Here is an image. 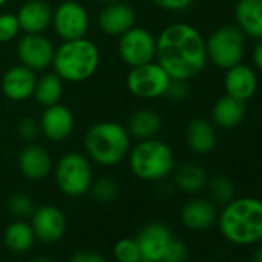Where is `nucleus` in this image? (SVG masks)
<instances>
[{
  "mask_svg": "<svg viewBox=\"0 0 262 262\" xmlns=\"http://www.w3.org/2000/svg\"><path fill=\"white\" fill-rule=\"evenodd\" d=\"M156 62L171 79L198 77L208 63L204 36L185 22L167 25L156 37Z\"/></svg>",
  "mask_w": 262,
  "mask_h": 262,
  "instance_id": "1",
  "label": "nucleus"
},
{
  "mask_svg": "<svg viewBox=\"0 0 262 262\" xmlns=\"http://www.w3.org/2000/svg\"><path fill=\"white\" fill-rule=\"evenodd\" d=\"M222 236L236 245H250L262 241V199L253 196L234 198L222 205L217 214Z\"/></svg>",
  "mask_w": 262,
  "mask_h": 262,
  "instance_id": "2",
  "label": "nucleus"
},
{
  "mask_svg": "<svg viewBox=\"0 0 262 262\" xmlns=\"http://www.w3.org/2000/svg\"><path fill=\"white\" fill-rule=\"evenodd\" d=\"M83 148L90 161L102 167H113L128 158L131 138L126 126L117 122H97L86 129Z\"/></svg>",
  "mask_w": 262,
  "mask_h": 262,
  "instance_id": "3",
  "label": "nucleus"
},
{
  "mask_svg": "<svg viewBox=\"0 0 262 262\" xmlns=\"http://www.w3.org/2000/svg\"><path fill=\"white\" fill-rule=\"evenodd\" d=\"M100 53L94 42L86 37L63 40L54 51L53 68L54 73L63 80L80 83L88 80L99 68Z\"/></svg>",
  "mask_w": 262,
  "mask_h": 262,
  "instance_id": "4",
  "label": "nucleus"
},
{
  "mask_svg": "<svg viewBox=\"0 0 262 262\" xmlns=\"http://www.w3.org/2000/svg\"><path fill=\"white\" fill-rule=\"evenodd\" d=\"M128 164L133 174L142 181L159 182L167 179L176 168L173 148L156 138L139 141L128 153Z\"/></svg>",
  "mask_w": 262,
  "mask_h": 262,
  "instance_id": "5",
  "label": "nucleus"
},
{
  "mask_svg": "<svg viewBox=\"0 0 262 262\" xmlns=\"http://www.w3.org/2000/svg\"><path fill=\"white\" fill-rule=\"evenodd\" d=\"M245 42L247 37L234 24L221 25L205 39L207 59L225 71L244 60Z\"/></svg>",
  "mask_w": 262,
  "mask_h": 262,
  "instance_id": "6",
  "label": "nucleus"
},
{
  "mask_svg": "<svg viewBox=\"0 0 262 262\" xmlns=\"http://www.w3.org/2000/svg\"><path fill=\"white\" fill-rule=\"evenodd\" d=\"M54 179L57 188L70 196L79 198L90 191L93 184V168L90 159L80 153L63 155L54 168Z\"/></svg>",
  "mask_w": 262,
  "mask_h": 262,
  "instance_id": "7",
  "label": "nucleus"
},
{
  "mask_svg": "<svg viewBox=\"0 0 262 262\" xmlns=\"http://www.w3.org/2000/svg\"><path fill=\"white\" fill-rule=\"evenodd\" d=\"M170 82L171 77L156 60L131 68L126 76V86L129 93L139 99L148 100L165 96Z\"/></svg>",
  "mask_w": 262,
  "mask_h": 262,
  "instance_id": "8",
  "label": "nucleus"
},
{
  "mask_svg": "<svg viewBox=\"0 0 262 262\" xmlns=\"http://www.w3.org/2000/svg\"><path fill=\"white\" fill-rule=\"evenodd\" d=\"M117 51L129 68L156 60V37L142 27H133L119 37Z\"/></svg>",
  "mask_w": 262,
  "mask_h": 262,
  "instance_id": "9",
  "label": "nucleus"
},
{
  "mask_svg": "<svg viewBox=\"0 0 262 262\" xmlns=\"http://www.w3.org/2000/svg\"><path fill=\"white\" fill-rule=\"evenodd\" d=\"M53 27L62 40H74L86 36L90 16L80 2H62L53 13Z\"/></svg>",
  "mask_w": 262,
  "mask_h": 262,
  "instance_id": "10",
  "label": "nucleus"
},
{
  "mask_svg": "<svg viewBox=\"0 0 262 262\" xmlns=\"http://www.w3.org/2000/svg\"><path fill=\"white\" fill-rule=\"evenodd\" d=\"M31 227L34 230L36 239L43 244H56L65 236L67 231V216L54 205H40L34 208L31 214Z\"/></svg>",
  "mask_w": 262,
  "mask_h": 262,
  "instance_id": "11",
  "label": "nucleus"
},
{
  "mask_svg": "<svg viewBox=\"0 0 262 262\" xmlns=\"http://www.w3.org/2000/svg\"><path fill=\"white\" fill-rule=\"evenodd\" d=\"M56 48L43 34H25L17 43V57L22 65L33 71L51 67Z\"/></svg>",
  "mask_w": 262,
  "mask_h": 262,
  "instance_id": "12",
  "label": "nucleus"
},
{
  "mask_svg": "<svg viewBox=\"0 0 262 262\" xmlns=\"http://www.w3.org/2000/svg\"><path fill=\"white\" fill-rule=\"evenodd\" d=\"M173 237H174L173 231L167 224L150 222L139 230V233L135 239L138 242L141 256L144 259H148L153 262H161V259L164 257L165 250L170 245Z\"/></svg>",
  "mask_w": 262,
  "mask_h": 262,
  "instance_id": "13",
  "label": "nucleus"
},
{
  "mask_svg": "<svg viewBox=\"0 0 262 262\" xmlns=\"http://www.w3.org/2000/svg\"><path fill=\"white\" fill-rule=\"evenodd\" d=\"M40 123V133L51 142L67 141L74 129V116L71 110L60 102L56 105L45 106Z\"/></svg>",
  "mask_w": 262,
  "mask_h": 262,
  "instance_id": "14",
  "label": "nucleus"
},
{
  "mask_svg": "<svg viewBox=\"0 0 262 262\" xmlns=\"http://www.w3.org/2000/svg\"><path fill=\"white\" fill-rule=\"evenodd\" d=\"M257 86H259V79L253 67L241 62L225 70V74H224L225 94L236 97L239 100L248 102L257 93Z\"/></svg>",
  "mask_w": 262,
  "mask_h": 262,
  "instance_id": "15",
  "label": "nucleus"
},
{
  "mask_svg": "<svg viewBox=\"0 0 262 262\" xmlns=\"http://www.w3.org/2000/svg\"><path fill=\"white\" fill-rule=\"evenodd\" d=\"M37 83L36 71L25 65L11 67L2 77V91L13 102H24L34 94Z\"/></svg>",
  "mask_w": 262,
  "mask_h": 262,
  "instance_id": "16",
  "label": "nucleus"
},
{
  "mask_svg": "<svg viewBox=\"0 0 262 262\" xmlns=\"http://www.w3.org/2000/svg\"><path fill=\"white\" fill-rule=\"evenodd\" d=\"M217 207L211 199L193 198L187 201L181 210L182 224L193 231H204L217 222Z\"/></svg>",
  "mask_w": 262,
  "mask_h": 262,
  "instance_id": "17",
  "label": "nucleus"
},
{
  "mask_svg": "<svg viewBox=\"0 0 262 262\" xmlns=\"http://www.w3.org/2000/svg\"><path fill=\"white\" fill-rule=\"evenodd\" d=\"M185 144L198 156L213 153L217 145V133L213 122L204 117L191 119L185 128Z\"/></svg>",
  "mask_w": 262,
  "mask_h": 262,
  "instance_id": "18",
  "label": "nucleus"
},
{
  "mask_svg": "<svg viewBox=\"0 0 262 262\" xmlns=\"http://www.w3.org/2000/svg\"><path fill=\"white\" fill-rule=\"evenodd\" d=\"M54 10L47 0H28L17 11L20 31L25 34H42L53 22Z\"/></svg>",
  "mask_w": 262,
  "mask_h": 262,
  "instance_id": "19",
  "label": "nucleus"
},
{
  "mask_svg": "<svg viewBox=\"0 0 262 262\" xmlns=\"http://www.w3.org/2000/svg\"><path fill=\"white\" fill-rule=\"evenodd\" d=\"M97 22L105 34L120 37L123 33L135 27L136 14L133 8L128 7L126 4L116 2V4H108L100 10Z\"/></svg>",
  "mask_w": 262,
  "mask_h": 262,
  "instance_id": "20",
  "label": "nucleus"
},
{
  "mask_svg": "<svg viewBox=\"0 0 262 262\" xmlns=\"http://www.w3.org/2000/svg\"><path fill=\"white\" fill-rule=\"evenodd\" d=\"M247 110V102L224 94L214 102L211 108V122L216 128L234 129L244 122Z\"/></svg>",
  "mask_w": 262,
  "mask_h": 262,
  "instance_id": "21",
  "label": "nucleus"
},
{
  "mask_svg": "<svg viewBox=\"0 0 262 262\" xmlns=\"http://www.w3.org/2000/svg\"><path fill=\"white\" fill-rule=\"evenodd\" d=\"M234 25L247 39H262V0H237L234 4Z\"/></svg>",
  "mask_w": 262,
  "mask_h": 262,
  "instance_id": "22",
  "label": "nucleus"
},
{
  "mask_svg": "<svg viewBox=\"0 0 262 262\" xmlns=\"http://www.w3.org/2000/svg\"><path fill=\"white\" fill-rule=\"evenodd\" d=\"M53 168V159L50 153L36 144L25 147L19 156V170L20 173L31 181L45 179Z\"/></svg>",
  "mask_w": 262,
  "mask_h": 262,
  "instance_id": "23",
  "label": "nucleus"
},
{
  "mask_svg": "<svg viewBox=\"0 0 262 262\" xmlns=\"http://www.w3.org/2000/svg\"><path fill=\"white\" fill-rule=\"evenodd\" d=\"M161 128H162V119L159 113L151 108H142L133 113L126 125L129 138L136 139L138 142L156 138Z\"/></svg>",
  "mask_w": 262,
  "mask_h": 262,
  "instance_id": "24",
  "label": "nucleus"
},
{
  "mask_svg": "<svg viewBox=\"0 0 262 262\" xmlns=\"http://www.w3.org/2000/svg\"><path fill=\"white\" fill-rule=\"evenodd\" d=\"M171 174L176 188L187 194H196L202 191L208 184L207 170L196 162H185L178 168H174Z\"/></svg>",
  "mask_w": 262,
  "mask_h": 262,
  "instance_id": "25",
  "label": "nucleus"
},
{
  "mask_svg": "<svg viewBox=\"0 0 262 262\" xmlns=\"http://www.w3.org/2000/svg\"><path fill=\"white\" fill-rule=\"evenodd\" d=\"M34 241H36L34 230L31 224L25 221L11 222L4 233V242L7 248L14 253H27L34 245Z\"/></svg>",
  "mask_w": 262,
  "mask_h": 262,
  "instance_id": "26",
  "label": "nucleus"
},
{
  "mask_svg": "<svg viewBox=\"0 0 262 262\" xmlns=\"http://www.w3.org/2000/svg\"><path fill=\"white\" fill-rule=\"evenodd\" d=\"M33 96L43 106L56 105L63 96V80L54 71L47 73L40 79H37Z\"/></svg>",
  "mask_w": 262,
  "mask_h": 262,
  "instance_id": "27",
  "label": "nucleus"
},
{
  "mask_svg": "<svg viewBox=\"0 0 262 262\" xmlns=\"http://www.w3.org/2000/svg\"><path fill=\"white\" fill-rule=\"evenodd\" d=\"M208 191L211 196V201L217 205H225L231 199L236 198V187L234 182L225 176V174H217L213 179H208Z\"/></svg>",
  "mask_w": 262,
  "mask_h": 262,
  "instance_id": "28",
  "label": "nucleus"
},
{
  "mask_svg": "<svg viewBox=\"0 0 262 262\" xmlns=\"http://www.w3.org/2000/svg\"><path fill=\"white\" fill-rule=\"evenodd\" d=\"M90 193L97 202H113L120 193V185L113 178H100L93 181Z\"/></svg>",
  "mask_w": 262,
  "mask_h": 262,
  "instance_id": "29",
  "label": "nucleus"
},
{
  "mask_svg": "<svg viewBox=\"0 0 262 262\" xmlns=\"http://www.w3.org/2000/svg\"><path fill=\"white\" fill-rule=\"evenodd\" d=\"M113 254L117 262H138L142 257L136 239L131 237L119 239L113 247Z\"/></svg>",
  "mask_w": 262,
  "mask_h": 262,
  "instance_id": "30",
  "label": "nucleus"
},
{
  "mask_svg": "<svg viewBox=\"0 0 262 262\" xmlns=\"http://www.w3.org/2000/svg\"><path fill=\"white\" fill-rule=\"evenodd\" d=\"M7 207H8V211L16 216V217H27V216H31L33 211H34V202L33 199L28 196V194H24V193H16L13 194L8 202H7Z\"/></svg>",
  "mask_w": 262,
  "mask_h": 262,
  "instance_id": "31",
  "label": "nucleus"
},
{
  "mask_svg": "<svg viewBox=\"0 0 262 262\" xmlns=\"http://www.w3.org/2000/svg\"><path fill=\"white\" fill-rule=\"evenodd\" d=\"M20 33V25L16 14L7 13L0 14V43H8L17 37Z\"/></svg>",
  "mask_w": 262,
  "mask_h": 262,
  "instance_id": "32",
  "label": "nucleus"
},
{
  "mask_svg": "<svg viewBox=\"0 0 262 262\" xmlns=\"http://www.w3.org/2000/svg\"><path fill=\"white\" fill-rule=\"evenodd\" d=\"M187 257H188L187 244L179 237H173L170 245L167 247L165 254L161 259V262H185Z\"/></svg>",
  "mask_w": 262,
  "mask_h": 262,
  "instance_id": "33",
  "label": "nucleus"
},
{
  "mask_svg": "<svg viewBox=\"0 0 262 262\" xmlns=\"http://www.w3.org/2000/svg\"><path fill=\"white\" fill-rule=\"evenodd\" d=\"M17 131H19V136L24 141L33 142L40 133V123H39V120H36L33 117H25L19 122Z\"/></svg>",
  "mask_w": 262,
  "mask_h": 262,
  "instance_id": "34",
  "label": "nucleus"
},
{
  "mask_svg": "<svg viewBox=\"0 0 262 262\" xmlns=\"http://www.w3.org/2000/svg\"><path fill=\"white\" fill-rule=\"evenodd\" d=\"M188 94H190L188 83L185 80H176V79H171L165 93V96L173 102H182L188 97Z\"/></svg>",
  "mask_w": 262,
  "mask_h": 262,
  "instance_id": "35",
  "label": "nucleus"
},
{
  "mask_svg": "<svg viewBox=\"0 0 262 262\" xmlns=\"http://www.w3.org/2000/svg\"><path fill=\"white\" fill-rule=\"evenodd\" d=\"M151 2L161 10L178 13V11H185L187 8H190L194 0H151Z\"/></svg>",
  "mask_w": 262,
  "mask_h": 262,
  "instance_id": "36",
  "label": "nucleus"
},
{
  "mask_svg": "<svg viewBox=\"0 0 262 262\" xmlns=\"http://www.w3.org/2000/svg\"><path fill=\"white\" fill-rule=\"evenodd\" d=\"M68 262H106V259L94 250H80L76 251Z\"/></svg>",
  "mask_w": 262,
  "mask_h": 262,
  "instance_id": "37",
  "label": "nucleus"
},
{
  "mask_svg": "<svg viewBox=\"0 0 262 262\" xmlns=\"http://www.w3.org/2000/svg\"><path fill=\"white\" fill-rule=\"evenodd\" d=\"M251 60L257 71H262V39L256 40L253 50H251Z\"/></svg>",
  "mask_w": 262,
  "mask_h": 262,
  "instance_id": "38",
  "label": "nucleus"
},
{
  "mask_svg": "<svg viewBox=\"0 0 262 262\" xmlns=\"http://www.w3.org/2000/svg\"><path fill=\"white\" fill-rule=\"evenodd\" d=\"M251 262H262V244L256 247L253 257H251Z\"/></svg>",
  "mask_w": 262,
  "mask_h": 262,
  "instance_id": "39",
  "label": "nucleus"
},
{
  "mask_svg": "<svg viewBox=\"0 0 262 262\" xmlns=\"http://www.w3.org/2000/svg\"><path fill=\"white\" fill-rule=\"evenodd\" d=\"M30 262H57V260L51 259V257H47V256H37V257H33Z\"/></svg>",
  "mask_w": 262,
  "mask_h": 262,
  "instance_id": "40",
  "label": "nucleus"
},
{
  "mask_svg": "<svg viewBox=\"0 0 262 262\" xmlns=\"http://www.w3.org/2000/svg\"><path fill=\"white\" fill-rule=\"evenodd\" d=\"M103 5H108V4H116V2H120V0H100Z\"/></svg>",
  "mask_w": 262,
  "mask_h": 262,
  "instance_id": "41",
  "label": "nucleus"
},
{
  "mask_svg": "<svg viewBox=\"0 0 262 262\" xmlns=\"http://www.w3.org/2000/svg\"><path fill=\"white\" fill-rule=\"evenodd\" d=\"M7 2H10V0H0V7H4Z\"/></svg>",
  "mask_w": 262,
  "mask_h": 262,
  "instance_id": "42",
  "label": "nucleus"
},
{
  "mask_svg": "<svg viewBox=\"0 0 262 262\" xmlns=\"http://www.w3.org/2000/svg\"><path fill=\"white\" fill-rule=\"evenodd\" d=\"M138 262H153V260H148V259H144V257H141Z\"/></svg>",
  "mask_w": 262,
  "mask_h": 262,
  "instance_id": "43",
  "label": "nucleus"
},
{
  "mask_svg": "<svg viewBox=\"0 0 262 262\" xmlns=\"http://www.w3.org/2000/svg\"><path fill=\"white\" fill-rule=\"evenodd\" d=\"M63 2H82V0H63Z\"/></svg>",
  "mask_w": 262,
  "mask_h": 262,
  "instance_id": "44",
  "label": "nucleus"
}]
</instances>
